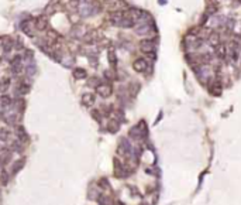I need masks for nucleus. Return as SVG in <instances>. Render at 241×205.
I'll use <instances>...</instances> for the list:
<instances>
[{
	"instance_id": "4468645a",
	"label": "nucleus",
	"mask_w": 241,
	"mask_h": 205,
	"mask_svg": "<svg viewBox=\"0 0 241 205\" xmlns=\"http://www.w3.org/2000/svg\"><path fill=\"white\" fill-rule=\"evenodd\" d=\"M114 168H116V171H114V174H116V177H126L127 175V171H126V168L123 167V164L119 161V160H114Z\"/></svg>"
},
{
	"instance_id": "9d476101",
	"label": "nucleus",
	"mask_w": 241,
	"mask_h": 205,
	"mask_svg": "<svg viewBox=\"0 0 241 205\" xmlns=\"http://www.w3.org/2000/svg\"><path fill=\"white\" fill-rule=\"evenodd\" d=\"M124 14L126 13H123V12H113V13H110V16H109V21H110L113 26H119V24L121 23Z\"/></svg>"
},
{
	"instance_id": "f03ea898",
	"label": "nucleus",
	"mask_w": 241,
	"mask_h": 205,
	"mask_svg": "<svg viewBox=\"0 0 241 205\" xmlns=\"http://www.w3.org/2000/svg\"><path fill=\"white\" fill-rule=\"evenodd\" d=\"M10 68H12V72L14 75H20L21 72L24 71L23 57H21V55H16V57L12 60V62H10Z\"/></svg>"
},
{
	"instance_id": "c85d7f7f",
	"label": "nucleus",
	"mask_w": 241,
	"mask_h": 205,
	"mask_svg": "<svg viewBox=\"0 0 241 205\" xmlns=\"http://www.w3.org/2000/svg\"><path fill=\"white\" fill-rule=\"evenodd\" d=\"M9 130H7L6 127H3V129H0V140L2 142H6L7 139H9Z\"/></svg>"
},
{
	"instance_id": "1a4fd4ad",
	"label": "nucleus",
	"mask_w": 241,
	"mask_h": 205,
	"mask_svg": "<svg viewBox=\"0 0 241 205\" xmlns=\"http://www.w3.org/2000/svg\"><path fill=\"white\" fill-rule=\"evenodd\" d=\"M134 24H136L134 17L130 14V13H126L124 17H123V20H121V23L119 24V27H123V29H131V27H134Z\"/></svg>"
},
{
	"instance_id": "4c0bfd02",
	"label": "nucleus",
	"mask_w": 241,
	"mask_h": 205,
	"mask_svg": "<svg viewBox=\"0 0 241 205\" xmlns=\"http://www.w3.org/2000/svg\"><path fill=\"white\" fill-rule=\"evenodd\" d=\"M116 205H126V204H123V202L121 201H119V202H117V204Z\"/></svg>"
},
{
	"instance_id": "2f4dec72",
	"label": "nucleus",
	"mask_w": 241,
	"mask_h": 205,
	"mask_svg": "<svg viewBox=\"0 0 241 205\" xmlns=\"http://www.w3.org/2000/svg\"><path fill=\"white\" fill-rule=\"evenodd\" d=\"M13 148H14V151H17V153H21L23 151V143L18 140V142H14L13 143Z\"/></svg>"
},
{
	"instance_id": "4be33fe9",
	"label": "nucleus",
	"mask_w": 241,
	"mask_h": 205,
	"mask_svg": "<svg viewBox=\"0 0 241 205\" xmlns=\"http://www.w3.org/2000/svg\"><path fill=\"white\" fill-rule=\"evenodd\" d=\"M72 75H74L75 79H85V78L88 77V72H86L83 68H75L74 72H72Z\"/></svg>"
},
{
	"instance_id": "7c9ffc66",
	"label": "nucleus",
	"mask_w": 241,
	"mask_h": 205,
	"mask_svg": "<svg viewBox=\"0 0 241 205\" xmlns=\"http://www.w3.org/2000/svg\"><path fill=\"white\" fill-rule=\"evenodd\" d=\"M10 157H12V151H6V153L2 156V160H0V163H2V164H6V163H9Z\"/></svg>"
},
{
	"instance_id": "6ab92c4d",
	"label": "nucleus",
	"mask_w": 241,
	"mask_h": 205,
	"mask_svg": "<svg viewBox=\"0 0 241 205\" xmlns=\"http://www.w3.org/2000/svg\"><path fill=\"white\" fill-rule=\"evenodd\" d=\"M216 55H217L218 60H224L226 55H227L226 46H223V44H217V46H216Z\"/></svg>"
},
{
	"instance_id": "a878e982",
	"label": "nucleus",
	"mask_w": 241,
	"mask_h": 205,
	"mask_svg": "<svg viewBox=\"0 0 241 205\" xmlns=\"http://www.w3.org/2000/svg\"><path fill=\"white\" fill-rule=\"evenodd\" d=\"M10 78H2L0 79V92H6L10 88Z\"/></svg>"
},
{
	"instance_id": "20e7f679",
	"label": "nucleus",
	"mask_w": 241,
	"mask_h": 205,
	"mask_svg": "<svg viewBox=\"0 0 241 205\" xmlns=\"http://www.w3.org/2000/svg\"><path fill=\"white\" fill-rule=\"evenodd\" d=\"M96 92L102 98H109L111 94H113V88H111L110 84H99V85L96 86Z\"/></svg>"
},
{
	"instance_id": "f257e3e1",
	"label": "nucleus",
	"mask_w": 241,
	"mask_h": 205,
	"mask_svg": "<svg viewBox=\"0 0 241 205\" xmlns=\"http://www.w3.org/2000/svg\"><path fill=\"white\" fill-rule=\"evenodd\" d=\"M78 10H79V14L82 16V17H90V16L96 14V13L99 12L100 6H97L96 3H90L88 0H83V2L79 3Z\"/></svg>"
},
{
	"instance_id": "c756f323",
	"label": "nucleus",
	"mask_w": 241,
	"mask_h": 205,
	"mask_svg": "<svg viewBox=\"0 0 241 205\" xmlns=\"http://www.w3.org/2000/svg\"><path fill=\"white\" fill-rule=\"evenodd\" d=\"M210 92H212V95H220V92H221V88L218 86V84H214V86H210Z\"/></svg>"
},
{
	"instance_id": "0eeeda50",
	"label": "nucleus",
	"mask_w": 241,
	"mask_h": 205,
	"mask_svg": "<svg viewBox=\"0 0 241 205\" xmlns=\"http://www.w3.org/2000/svg\"><path fill=\"white\" fill-rule=\"evenodd\" d=\"M95 100H96V96H95V94H90V92H86V94L82 95V98H80V102H82L83 106H86V108H90V106L95 105Z\"/></svg>"
},
{
	"instance_id": "a211bd4d",
	"label": "nucleus",
	"mask_w": 241,
	"mask_h": 205,
	"mask_svg": "<svg viewBox=\"0 0 241 205\" xmlns=\"http://www.w3.org/2000/svg\"><path fill=\"white\" fill-rule=\"evenodd\" d=\"M30 89H31V86L28 85V84L26 82H21L17 85V88H16V94L17 95H26L30 92Z\"/></svg>"
},
{
	"instance_id": "393cba45",
	"label": "nucleus",
	"mask_w": 241,
	"mask_h": 205,
	"mask_svg": "<svg viewBox=\"0 0 241 205\" xmlns=\"http://www.w3.org/2000/svg\"><path fill=\"white\" fill-rule=\"evenodd\" d=\"M12 106L17 112H21V111H24V108H26V100H24V99H17V100H14V102H13Z\"/></svg>"
},
{
	"instance_id": "72a5a7b5",
	"label": "nucleus",
	"mask_w": 241,
	"mask_h": 205,
	"mask_svg": "<svg viewBox=\"0 0 241 205\" xmlns=\"http://www.w3.org/2000/svg\"><path fill=\"white\" fill-rule=\"evenodd\" d=\"M99 185H100L102 188H110V184H109V181H107L106 178H102V180H100V181H99Z\"/></svg>"
},
{
	"instance_id": "c9c22d12",
	"label": "nucleus",
	"mask_w": 241,
	"mask_h": 205,
	"mask_svg": "<svg viewBox=\"0 0 241 205\" xmlns=\"http://www.w3.org/2000/svg\"><path fill=\"white\" fill-rule=\"evenodd\" d=\"M105 77H106V78H109V79H113V78H114V77H113V74H111L110 71H106V72H105Z\"/></svg>"
},
{
	"instance_id": "473e14b6",
	"label": "nucleus",
	"mask_w": 241,
	"mask_h": 205,
	"mask_svg": "<svg viewBox=\"0 0 241 205\" xmlns=\"http://www.w3.org/2000/svg\"><path fill=\"white\" fill-rule=\"evenodd\" d=\"M209 43L212 44V46H214V47H216V46H217V44H218V35L213 33V34L210 35V38H209Z\"/></svg>"
},
{
	"instance_id": "f8f14e48",
	"label": "nucleus",
	"mask_w": 241,
	"mask_h": 205,
	"mask_svg": "<svg viewBox=\"0 0 241 205\" xmlns=\"http://www.w3.org/2000/svg\"><path fill=\"white\" fill-rule=\"evenodd\" d=\"M230 52H231L233 62H235L238 60V54H240V44L237 41H231V44H230Z\"/></svg>"
},
{
	"instance_id": "39448f33",
	"label": "nucleus",
	"mask_w": 241,
	"mask_h": 205,
	"mask_svg": "<svg viewBox=\"0 0 241 205\" xmlns=\"http://www.w3.org/2000/svg\"><path fill=\"white\" fill-rule=\"evenodd\" d=\"M140 48H141V51L150 52V54H151V51H154V50H155V41L151 40V38L141 40V41H140Z\"/></svg>"
},
{
	"instance_id": "b1692460",
	"label": "nucleus",
	"mask_w": 241,
	"mask_h": 205,
	"mask_svg": "<svg viewBox=\"0 0 241 205\" xmlns=\"http://www.w3.org/2000/svg\"><path fill=\"white\" fill-rule=\"evenodd\" d=\"M9 178H10V174L7 173V170L2 168V170H0V184L6 185L7 182H9Z\"/></svg>"
},
{
	"instance_id": "f3484780",
	"label": "nucleus",
	"mask_w": 241,
	"mask_h": 205,
	"mask_svg": "<svg viewBox=\"0 0 241 205\" xmlns=\"http://www.w3.org/2000/svg\"><path fill=\"white\" fill-rule=\"evenodd\" d=\"M12 105H13V99L9 96V95H2V96H0V108L2 109L10 108Z\"/></svg>"
},
{
	"instance_id": "e433bc0d",
	"label": "nucleus",
	"mask_w": 241,
	"mask_h": 205,
	"mask_svg": "<svg viewBox=\"0 0 241 205\" xmlns=\"http://www.w3.org/2000/svg\"><path fill=\"white\" fill-rule=\"evenodd\" d=\"M3 43H4V37H0V47H3Z\"/></svg>"
},
{
	"instance_id": "412c9836",
	"label": "nucleus",
	"mask_w": 241,
	"mask_h": 205,
	"mask_svg": "<svg viewBox=\"0 0 241 205\" xmlns=\"http://www.w3.org/2000/svg\"><path fill=\"white\" fill-rule=\"evenodd\" d=\"M24 164H26V159H20V160H17V161H16L14 164L12 165V174H17L18 171H20L21 168L24 167Z\"/></svg>"
},
{
	"instance_id": "aec40b11",
	"label": "nucleus",
	"mask_w": 241,
	"mask_h": 205,
	"mask_svg": "<svg viewBox=\"0 0 241 205\" xmlns=\"http://www.w3.org/2000/svg\"><path fill=\"white\" fill-rule=\"evenodd\" d=\"M99 33L97 31H95V30H92V31H89V33H86L85 34V41L88 44H92V43H95L96 40H99Z\"/></svg>"
},
{
	"instance_id": "dca6fc26",
	"label": "nucleus",
	"mask_w": 241,
	"mask_h": 205,
	"mask_svg": "<svg viewBox=\"0 0 241 205\" xmlns=\"http://www.w3.org/2000/svg\"><path fill=\"white\" fill-rule=\"evenodd\" d=\"M151 30V27L148 26V23H145V21H141V23L138 24V26L136 27V33L140 35H144V34H148Z\"/></svg>"
},
{
	"instance_id": "6e6552de",
	"label": "nucleus",
	"mask_w": 241,
	"mask_h": 205,
	"mask_svg": "<svg viewBox=\"0 0 241 205\" xmlns=\"http://www.w3.org/2000/svg\"><path fill=\"white\" fill-rule=\"evenodd\" d=\"M133 68L137 72H145L148 68V62L145 61V58H137L133 62Z\"/></svg>"
},
{
	"instance_id": "2eb2a0df",
	"label": "nucleus",
	"mask_w": 241,
	"mask_h": 205,
	"mask_svg": "<svg viewBox=\"0 0 241 205\" xmlns=\"http://www.w3.org/2000/svg\"><path fill=\"white\" fill-rule=\"evenodd\" d=\"M47 26H48V23H47V19L44 17V16H41V17H37V19L34 20V29L40 30V31L45 30Z\"/></svg>"
},
{
	"instance_id": "5701e85b",
	"label": "nucleus",
	"mask_w": 241,
	"mask_h": 205,
	"mask_svg": "<svg viewBox=\"0 0 241 205\" xmlns=\"http://www.w3.org/2000/svg\"><path fill=\"white\" fill-rule=\"evenodd\" d=\"M119 129H120V123H119V120H117V119H113V120H110V122H109V125H107V130L109 132L116 133Z\"/></svg>"
},
{
	"instance_id": "cd10ccee",
	"label": "nucleus",
	"mask_w": 241,
	"mask_h": 205,
	"mask_svg": "<svg viewBox=\"0 0 241 205\" xmlns=\"http://www.w3.org/2000/svg\"><path fill=\"white\" fill-rule=\"evenodd\" d=\"M109 62H110V65L113 67V68H116V65H117V58H116V54H114L113 50H110V51H109Z\"/></svg>"
},
{
	"instance_id": "ddd939ff",
	"label": "nucleus",
	"mask_w": 241,
	"mask_h": 205,
	"mask_svg": "<svg viewBox=\"0 0 241 205\" xmlns=\"http://www.w3.org/2000/svg\"><path fill=\"white\" fill-rule=\"evenodd\" d=\"M33 20H24L23 23H21V30H23L24 33H26L27 35H30V37H33V29H34V26H33Z\"/></svg>"
},
{
	"instance_id": "58836bf2",
	"label": "nucleus",
	"mask_w": 241,
	"mask_h": 205,
	"mask_svg": "<svg viewBox=\"0 0 241 205\" xmlns=\"http://www.w3.org/2000/svg\"><path fill=\"white\" fill-rule=\"evenodd\" d=\"M0 205H2V194H0Z\"/></svg>"
},
{
	"instance_id": "423d86ee",
	"label": "nucleus",
	"mask_w": 241,
	"mask_h": 205,
	"mask_svg": "<svg viewBox=\"0 0 241 205\" xmlns=\"http://www.w3.org/2000/svg\"><path fill=\"white\" fill-rule=\"evenodd\" d=\"M2 116H3V119H4V122L7 123V125H10V126H14L16 123H17V120H18V115H17V112H2Z\"/></svg>"
},
{
	"instance_id": "9b49d317",
	"label": "nucleus",
	"mask_w": 241,
	"mask_h": 205,
	"mask_svg": "<svg viewBox=\"0 0 241 205\" xmlns=\"http://www.w3.org/2000/svg\"><path fill=\"white\" fill-rule=\"evenodd\" d=\"M16 134H17V139L20 140L21 143H27L30 140L28 133L26 132V129H24L23 126H17V129H16Z\"/></svg>"
},
{
	"instance_id": "7ed1b4c3",
	"label": "nucleus",
	"mask_w": 241,
	"mask_h": 205,
	"mask_svg": "<svg viewBox=\"0 0 241 205\" xmlns=\"http://www.w3.org/2000/svg\"><path fill=\"white\" fill-rule=\"evenodd\" d=\"M117 151H119V154H121V156H131V154H133V147H131L130 142H128L126 137L120 140Z\"/></svg>"
},
{
	"instance_id": "bb28decb",
	"label": "nucleus",
	"mask_w": 241,
	"mask_h": 205,
	"mask_svg": "<svg viewBox=\"0 0 241 205\" xmlns=\"http://www.w3.org/2000/svg\"><path fill=\"white\" fill-rule=\"evenodd\" d=\"M26 71H27V72H26V74H27V77H28V78H31V77H34V75H35V72H37V67H35L33 62H30L28 65L26 67Z\"/></svg>"
},
{
	"instance_id": "f704fd0d",
	"label": "nucleus",
	"mask_w": 241,
	"mask_h": 205,
	"mask_svg": "<svg viewBox=\"0 0 241 205\" xmlns=\"http://www.w3.org/2000/svg\"><path fill=\"white\" fill-rule=\"evenodd\" d=\"M92 116H93V119H96L97 122H100V120H102V116H100V112L99 111H92Z\"/></svg>"
}]
</instances>
